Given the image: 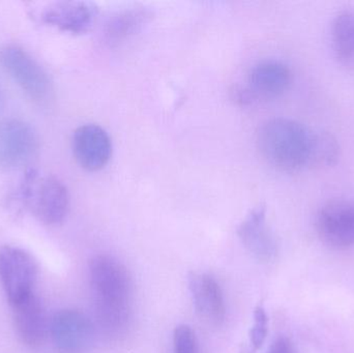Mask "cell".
Returning <instances> with one entry per match:
<instances>
[{"label":"cell","instance_id":"cell-1","mask_svg":"<svg viewBox=\"0 0 354 353\" xmlns=\"http://www.w3.org/2000/svg\"><path fill=\"white\" fill-rule=\"evenodd\" d=\"M89 278L100 327L109 337H124L132 318L130 273L115 257L100 254L89 263Z\"/></svg>","mask_w":354,"mask_h":353},{"label":"cell","instance_id":"cell-2","mask_svg":"<svg viewBox=\"0 0 354 353\" xmlns=\"http://www.w3.org/2000/svg\"><path fill=\"white\" fill-rule=\"evenodd\" d=\"M312 131L288 118H274L257 133V147L266 163L283 172L308 167Z\"/></svg>","mask_w":354,"mask_h":353},{"label":"cell","instance_id":"cell-3","mask_svg":"<svg viewBox=\"0 0 354 353\" xmlns=\"http://www.w3.org/2000/svg\"><path fill=\"white\" fill-rule=\"evenodd\" d=\"M21 197L45 225H59L68 216L70 195L64 182L55 176L39 178L37 172L29 170L21 186Z\"/></svg>","mask_w":354,"mask_h":353},{"label":"cell","instance_id":"cell-4","mask_svg":"<svg viewBox=\"0 0 354 353\" xmlns=\"http://www.w3.org/2000/svg\"><path fill=\"white\" fill-rule=\"evenodd\" d=\"M0 64L29 99L39 105L51 101L53 83L28 52L18 46H6L0 50Z\"/></svg>","mask_w":354,"mask_h":353},{"label":"cell","instance_id":"cell-5","mask_svg":"<svg viewBox=\"0 0 354 353\" xmlns=\"http://www.w3.org/2000/svg\"><path fill=\"white\" fill-rule=\"evenodd\" d=\"M37 269L32 255L23 249L0 248V282L10 306L35 294Z\"/></svg>","mask_w":354,"mask_h":353},{"label":"cell","instance_id":"cell-6","mask_svg":"<svg viewBox=\"0 0 354 353\" xmlns=\"http://www.w3.org/2000/svg\"><path fill=\"white\" fill-rule=\"evenodd\" d=\"M37 151L39 138L28 124L16 118L0 122V169H23L37 157Z\"/></svg>","mask_w":354,"mask_h":353},{"label":"cell","instance_id":"cell-7","mask_svg":"<svg viewBox=\"0 0 354 353\" xmlns=\"http://www.w3.org/2000/svg\"><path fill=\"white\" fill-rule=\"evenodd\" d=\"M49 331L58 353H87L95 342L93 321L76 309L56 312L50 323Z\"/></svg>","mask_w":354,"mask_h":353},{"label":"cell","instance_id":"cell-8","mask_svg":"<svg viewBox=\"0 0 354 353\" xmlns=\"http://www.w3.org/2000/svg\"><path fill=\"white\" fill-rule=\"evenodd\" d=\"M99 8L87 1H55L46 4L39 14V20L62 32L80 35L95 26Z\"/></svg>","mask_w":354,"mask_h":353},{"label":"cell","instance_id":"cell-9","mask_svg":"<svg viewBox=\"0 0 354 353\" xmlns=\"http://www.w3.org/2000/svg\"><path fill=\"white\" fill-rule=\"evenodd\" d=\"M316 228L322 242L332 248L354 246V203L341 199L328 201L318 213Z\"/></svg>","mask_w":354,"mask_h":353},{"label":"cell","instance_id":"cell-10","mask_svg":"<svg viewBox=\"0 0 354 353\" xmlns=\"http://www.w3.org/2000/svg\"><path fill=\"white\" fill-rule=\"evenodd\" d=\"M72 147L77 163L87 171H100L111 159V138L97 124L79 126L73 135Z\"/></svg>","mask_w":354,"mask_h":353},{"label":"cell","instance_id":"cell-11","mask_svg":"<svg viewBox=\"0 0 354 353\" xmlns=\"http://www.w3.org/2000/svg\"><path fill=\"white\" fill-rule=\"evenodd\" d=\"M237 236L245 249L261 263H272L278 255L276 238L266 223L263 205L255 207L237 228Z\"/></svg>","mask_w":354,"mask_h":353},{"label":"cell","instance_id":"cell-12","mask_svg":"<svg viewBox=\"0 0 354 353\" xmlns=\"http://www.w3.org/2000/svg\"><path fill=\"white\" fill-rule=\"evenodd\" d=\"M189 285L198 315L214 327L222 325L226 306L218 281L209 274L193 273L189 276Z\"/></svg>","mask_w":354,"mask_h":353},{"label":"cell","instance_id":"cell-13","mask_svg":"<svg viewBox=\"0 0 354 353\" xmlns=\"http://www.w3.org/2000/svg\"><path fill=\"white\" fill-rule=\"evenodd\" d=\"M292 81L290 68L277 60H264L256 64L248 77L245 88L258 99H272L281 97L288 90Z\"/></svg>","mask_w":354,"mask_h":353},{"label":"cell","instance_id":"cell-14","mask_svg":"<svg viewBox=\"0 0 354 353\" xmlns=\"http://www.w3.org/2000/svg\"><path fill=\"white\" fill-rule=\"evenodd\" d=\"M12 308L17 335L22 343L30 348L41 347L47 337L48 323L39 298L33 294Z\"/></svg>","mask_w":354,"mask_h":353},{"label":"cell","instance_id":"cell-15","mask_svg":"<svg viewBox=\"0 0 354 353\" xmlns=\"http://www.w3.org/2000/svg\"><path fill=\"white\" fill-rule=\"evenodd\" d=\"M145 6H130L113 12L104 24L103 35L109 46H118L138 33L153 19Z\"/></svg>","mask_w":354,"mask_h":353},{"label":"cell","instance_id":"cell-16","mask_svg":"<svg viewBox=\"0 0 354 353\" xmlns=\"http://www.w3.org/2000/svg\"><path fill=\"white\" fill-rule=\"evenodd\" d=\"M333 48L342 66L354 70V12H340L332 27Z\"/></svg>","mask_w":354,"mask_h":353},{"label":"cell","instance_id":"cell-17","mask_svg":"<svg viewBox=\"0 0 354 353\" xmlns=\"http://www.w3.org/2000/svg\"><path fill=\"white\" fill-rule=\"evenodd\" d=\"M340 155L336 138L326 132H312L308 167L326 168L335 165Z\"/></svg>","mask_w":354,"mask_h":353},{"label":"cell","instance_id":"cell-18","mask_svg":"<svg viewBox=\"0 0 354 353\" xmlns=\"http://www.w3.org/2000/svg\"><path fill=\"white\" fill-rule=\"evenodd\" d=\"M268 332V318L263 307L257 306L254 311V325L250 332V353H255L262 347Z\"/></svg>","mask_w":354,"mask_h":353},{"label":"cell","instance_id":"cell-19","mask_svg":"<svg viewBox=\"0 0 354 353\" xmlns=\"http://www.w3.org/2000/svg\"><path fill=\"white\" fill-rule=\"evenodd\" d=\"M174 353H197V341L191 327L180 325L174 330Z\"/></svg>","mask_w":354,"mask_h":353},{"label":"cell","instance_id":"cell-20","mask_svg":"<svg viewBox=\"0 0 354 353\" xmlns=\"http://www.w3.org/2000/svg\"><path fill=\"white\" fill-rule=\"evenodd\" d=\"M266 353H297L292 342L286 337H279L270 345Z\"/></svg>","mask_w":354,"mask_h":353}]
</instances>
